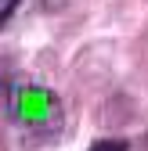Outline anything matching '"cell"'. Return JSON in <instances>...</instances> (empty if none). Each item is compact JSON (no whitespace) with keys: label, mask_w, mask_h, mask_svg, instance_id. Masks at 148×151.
<instances>
[{"label":"cell","mask_w":148,"mask_h":151,"mask_svg":"<svg viewBox=\"0 0 148 151\" xmlns=\"http://www.w3.org/2000/svg\"><path fill=\"white\" fill-rule=\"evenodd\" d=\"M7 111H11V119L22 129H29V133H36V137L58 133L62 122H65L62 97L54 90H47L40 83H25V79L7 86Z\"/></svg>","instance_id":"6da1fadb"},{"label":"cell","mask_w":148,"mask_h":151,"mask_svg":"<svg viewBox=\"0 0 148 151\" xmlns=\"http://www.w3.org/2000/svg\"><path fill=\"white\" fill-rule=\"evenodd\" d=\"M87 151H126V140H119V137H105V140H98V144H90Z\"/></svg>","instance_id":"7a4b0ae2"},{"label":"cell","mask_w":148,"mask_h":151,"mask_svg":"<svg viewBox=\"0 0 148 151\" xmlns=\"http://www.w3.org/2000/svg\"><path fill=\"white\" fill-rule=\"evenodd\" d=\"M18 4H22V0H0V29H4V22L15 14V7H18Z\"/></svg>","instance_id":"3957f363"},{"label":"cell","mask_w":148,"mask_h":151,"mask_svg":"<svg viewBox=\"0 0 148 151\" xmlns=\"http://www.w3.org/2000/svg\"><path fill=\"white\" fill-rule=\"evenodd\" d=\"M58 4H65V0H47V7H58Z\"/></svg>","instance_id":"277c9868"}]
</instances>
